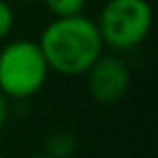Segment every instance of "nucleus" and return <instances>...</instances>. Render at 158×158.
I'll use <instances>...</instances> for the list:
<instances>
[{
  "instance_id": "4",
  "label": "nucleus",
  "mask_w": 158,
  "mask_h": 158,
  "mask_svg": "<svg viewBox=\"0 0 158 158\" xmlns=\"http://www.w3.org/2000/svg\"><path fill=\"white\" fill-rule=\"evenodd\" d=\"M89 95L100 104L119 102L130 89V69L123 59L115 54H102L85 74Z\"/></svg>"
},
{
  "instance_id": "5",
  "label": "nucleus",
  "mask_w": 158,
  "mask_h": 158,
  "mask_svg": "<svg viewBox=\"0 0 158 158\" xmlns=\"http://www.w3.org/2000/svg\"><path fill=\"white\" fill-rule=\"evenodd\" d=\"M76 149V139L69 134V132H52L46 141V156L50 158H67L72 156Z\"/></svg>"
},
{
  "instance_id": "3",
  "label": "nucleus",
  "mask_w": 158,
  "mask_h": 158,
  "mask_svg": "<svg viewBox=\"0 0 158 158\" xmlns=\"http://www.w3.org/2000/svg\"><path fill=\"white\" fill-rule=\"evenodd\" d=\"M95 24L104 48L128 52L149 37L154 11L147 0H106Z\"/></svg>"
},
{
  "instance_id": "1",
  "label": "nucleus",
  "mask_w": 158,
  "mask_h": 158,
  "mask_svg": "<svg viewBox=\"0 0 158 158\" xmlns=\"http://www.w3.org/2000/svg\"><path fill=\"white\" fill-rule=\"evenodd\" d=\"M50 72L67 78L85 76L104 54V44L95 20L85 13L52 18L37 39Z\"/></svg>"
},
{
  "instance_id": "2",
  "label": "nucleus",
  "mask_w": 158,
  "mask_h": 158,
  "mask_svg": "<svg viewBox=\"0 0 158 158\" xmlns=\"http://www.w3.org/2000/svg\"><path fill=\"white\" fill-rule=\"evenodd\" d=\"M50 74L35 39H13L0 48V93L7 100H28L37 95Z\"/></svg>"
},
{
  "instance_id": "8",
  "label": "nucleus",
  "mask_w": 158,
  "mask_h": 158,
  "mask_svg": "<svg viewBox=\"0 0 158 158\" xmlns=\"http://www.w3.org/2000/svg\"><path fill=\"white\" fill-rule=\"evenodd\" d=\"M9 102H11V100H7L2 93H0V132L5 130V126H7V121H9V113H11Z\"/></svg>"
},
{
  "instance_id": "7",
  "label": "nucleus",
  "mask_w": 158,
  "mask_h": 158,
  "mask_svg": "<svg viewBox=\"0 0 158 158\" xmlns=\"http://www.w3.org/2000/svg\"><path fill=\"white\" fill-rule=\"evenodd\" d=\"M15 28V11L9 0H0V41L9 39Z\"/></svg>"
},
{
  "instance_id": "6",
  "label": "nucleus",
  "mask_w": 158,
  "mask_h": 158,
  "mask_svg": "<svg viewBox=\"0 0 158 158\" xmlns=\"http://www.w3.org/2000/svg\"><path fill=\"white\" fill-rule=\"evenodd\" d=\"M44 5L52 13V18H67L82 13L87 7V0H44Z\"/></svg>"
},
{
  "instance_id": "10",
  "label": "nucleus",
  "mask_w": 158,
  "mask_h": 158,
  "mask_svg": "<svg viewBox=\"0 0 158 158\" xmlns=\"http://www.w3.org/2000/svg\"><path fill=\"white\" fill-rule=\"evenodd\" d=\"M20 2H31V0H20Z\"/></svg>"
},
{
  "instance_id": "9",
  "label": "nucleus",
  "mask_w": 158,
  "mask_h": 158,
  "mask_svg": "<svg viewBox=\"0 0 158 158\" xmlns=\"http://www.w3.org/2000/svg\"><path fill=\"white\" fill-rule=\"evenodd\" d=\"M31 158H50V156H46V154H35V156H31Z\"/></svg>"
},
{
  "instance_id": "11",
  "label": "nucleus",
  "mask_w": 158,
  "mask_h": 158,
  "mask_svg": "<svg viewBox=\"0 0 158 158\" xmlns=\"http://www.w3.org/2000/svg\"><path fill=\"white\" fill-rule=\"evenodd\" d=\"M0 158H5V156H2V152H0Z\"/></svg>"
}]
</instances>
